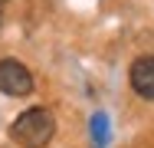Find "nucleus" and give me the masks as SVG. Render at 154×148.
I'll return each mask as SVG.
<instances>
[{
  "instance_id": "nucleus-1",
  "label": "nucleus",
  "mask_w": 154,
  "mask_h": 148,
  "mask_svg": "<svg viewBox=\"0 0 154 148\" xmlns=\"http://www.w3.org/2000/svg\"><path fill=\"white\" fill-rule=\"evenodd\" d=\"M53 135H56V118L43 105H33L26 112H20L10 125V138L23 148H46Z\"/></svg>"
},
{
  "instance_id": "nucleus-2",
  "label": "nucleus",
  "mask_w": 154,
  "mask_h": 148,
  "mask_svg": "<svg viewBox=\"0 0 154 148\" xmlns=\"http://www.w3.org/2000/svg\"><path fill=\"white\" fill-rule=\"evenodd\" d=\"M0 92L13 99H23L33 92V72L20 59H0Z\"/></svg>"
},
{
  "instance_id": "nucleus-3",
  "label": "nucleus",
  "mask_w": 154,
  "mask_h": 148,
  "mask_svg": "<svg viewBox=\"0 0 154 148\" xmlns=\"http://www.w3.org/2000/svg\"><path fill=\"white\" fill-rule=\"evenodd\" d=\"M131 89L141 99H154V56H141L131 66Z\"/></svg>"
},
{
  "instance_id": "nucleus-4",
  "label": "nucleus",
  "mask_w": 154,
  "mask_h": 148,
  "mask_svg": "<svg viewBox=\"0 0 154 148\" xmlns=\"http://www.w3.org/2000/svg\"><path fill=\"white\" fill-rule=\"evenodd\" d=\"M92 142L95 148H108V115H102V112L92 115Z\"/></svg>"
}]
</instances>
